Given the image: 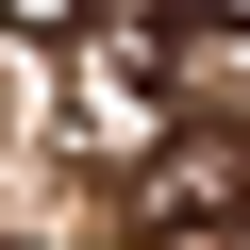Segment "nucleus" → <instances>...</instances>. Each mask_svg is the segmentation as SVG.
Instances as JSON below:
<instances>
[{"mask_svg":"<svg viewBox=\"0 0 250 250\" xmlns=\"http://www.w3.org/2000/svg\"><path fill=\"white\" fill-rule=\"evenodd\" d=\"M150 233H250V117H167L150 134Z\"/></svg>","mask_w":250,"mask_h":250,"instance_id":"1","label":"nucleus"},{"mask_svg":"<svg viewBox=\"0 0 250 250\" xmlns=\"http://www.w3.org/2000/svg\"><path fill=\"white\" fill-rule=\"evenodd\" d=\"M100 0H0V34H83Z\"/></svg>","mask_w":250,"mask_h":250,"instance_id":"2","label":"nucleus"},{"mask_svg":"<svg viewBox=\"0 0 250 250\" xmlns=\"http://www.w3.org/2000/svg\"><path fill=\"white\" fill-rule=\"evenodd\" d=\"M200 17H217V34H250V0H200Z\"/></svg>","mask_w":250,"mask_h":250,"instance_id":"3","label":"nucleus"}]
</instances>
